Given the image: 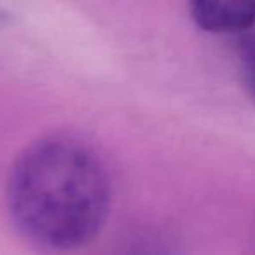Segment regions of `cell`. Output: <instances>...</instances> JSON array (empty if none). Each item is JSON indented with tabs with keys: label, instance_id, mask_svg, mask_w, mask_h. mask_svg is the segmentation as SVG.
<instances>
[{
	"label": "cell",
	"instance_id": "cell-2",
	"mask_svg": "<svg viewBox=\"0 0 255 255\" xmlns=\"http://www.w3.org/2000/svg\"><path fill=\"white\" fill-rule=\"evenodd\" d=\"M191 16L206 32H247L255 26V0H196Z\"/></svg>",
	"mask_w": 255,
	"mask_h": 255
},
{
	"label": "cell",
	"instance_id": "cell-4",
	"mask_svg": "<svg viewBox=\"0 0 255 255\" xmlns=\"http://www.w3.org/2000/svg\"><path fill=\"white\" fill-rule=\"evenodd\" d=\"M119 255H175V252L159 238H140L128 245Z\"/></svg>",
	"mask_w": 255,
	"mask_h": 255
},
{
	"label": "cell",
	"instance_id": "cell-1",
	"mask_svg": "<svg viewBox=\"0 0 255 255\" xmlns=\"http://www.w3.org/2000/svg\"><path fill=\"white\" fill-rule=\"evenodd\" d=\"M16 226L49 250H75L100 233L110 206L105 163L84 140L51 135L18 157L9 177Z\"/></svg>",
	"mask_w": 255,
	"mask_h": 255
},
{
	"label": "cell",
	"instance_id": "cell-3",
	"mask_svg": "<svg viewBox=\"0 0 255 255\" xmlns=\"http://www.w3.org/2000/svg\"><path fill=\"white\" fill-rule=\"evenodd\" d=\"M238 56H240L243 82L247 86L248 93L255 98V33L245 35L241 39Z\"/></svg>",
	"mask_w": 255,
	"mask_h": 255
}]
</instances>
